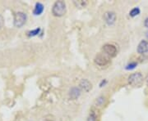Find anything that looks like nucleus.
<instances>
[{
	"label": "nucleus",
	"instance_id": "6",
	"mask_svg": "<svg viewBox=\"0 0 148 121\" xmlns=\"http://www.w3.org/2000/svg\"><path fill=\"white\" fill-rule=\"evenodd\" d=\"M104 19L108 25H113L116 21V15L113 11H107L104 15Z\"/></svg>",
	"mask_w": 148,
	"mask_h": 121
},
{
	"label": "nucleus",
	"instance_id": "18",
	"mask_svg": "<svg viewBox=\"0 0 148 121\" xmlns=\"http://www.w3.org/2000/svg\"><path fill=\"white\" fill-rule=\"evenodd\" d=\"M146 36H147V39H148V31L147 32V33H146Z\"/></svg>",
	"mask_w": 148,
	"mask_h": 121
},
{
	"label": "nucleus",
	"instance_id": "15",
	"mask_svg": "<svg viewBox=\"0 0 148 121\" xmlns=\"http://www.w3.org/2000/svg\"><path fill=\"white\" fill-rule=\"evenodd\" d=\"M136 66H137V63H135V62L128 64L127 66H126V70H132V69L135 68Z\"/></svg>",
	"mask_w": 148,
	"mask_h": 121
},
{
	"label": "nucleus",
	"instance_id": "17",
	"mask_svg": "<svg viewBox=\"0 0 148 121\" xmlns=\"http://www.w3.org/2000/svg\"><path fill=\"white\" fill-rule=\"evenodd\" d=\"M144 25H145V26L148 28V17L145 20V22H144Z\"/></svg>",
	"mask_w": 148,
	"mask_h": 121
},
{
	"label": "nucleus",
	"instance_id": "9",
	"mask_svg": "<svg viewBox=\"0 0 148 121\" xmlns=\"http://www.w3.org/2000/svg\"><path fill=\"white\" fill-rule=\"evenodd\" d=\"M80 86L82 89H84L86 92H88L91 89V84L87 80V79H82Z\"/></svg>",
	"mask_w": 148,
	"mask_h": 121
},
{
	"label": "nucleus",
	"instance_id": "8",
	"mask_svg": "<svg viewBox=\"0 0 148 121\" xmlns=\"http://www.w3.org/2000/svg\"><path fill=\"white\" fill-rule=\"evenodd\" d=\"M43 11H44V6H43V4H41L40 3H37L36 6H35L33 13L36 16H39V15H40L42 13Z\"/></svg>",
	"mask_w": 148,
	"mask_h": 121
},
{
	"label": "nucleus",
	"instance_id": "7",
	"mask_svg": "<svg viewBox=\"0 0 148 121\" xmlns=\"http://www.w3.org/2000/svg\"><path fill=\"white\" fill-rule=\"evenodd\" d=\"M148 52V42L146 40L141 41L140 43L138 44V53L140 54H144V53Z\"/></svg>",
	"mask_w": 148,
	"mask_h": 121
},
{
	"label": "nucleus",
	"instance_id": "2",
	"mask_svg": "<svg viewBox=\"0 0 148 121\" xmlns=\"http://www.w3.org/2000/svg\"><path fill=\"white\" fill-rule=\"evenodd\" d=\"M143 83V76L141 73H134L128 77V84L132 87H140Z\"/></svg>",
	"mask_w": 148,
	"mask_h": 121
},
{
	"label": "nucleus",
	"instance_id": "1",
	"mask_svg": "<svg viewBox=\"0 0 148 121\" xmlns=\"http://www.w3.org/2000/svg\"><path fill=\"white\" fill-rule=\"evenodd\" d=\"M52 12L55 16H64L66 12V4L64 1H57L53 4Z\"/></svg>",
	"mask_w": 148,
	"mask_h": 121
},
{
	"label": "nucleus",
	"instance_id": "4",
	"mask_svg": "<svg viewBox=\"0 0 148 121\" xmlns=\"http://www.w3.org/2000/svg\"><path fill=\"white\" fill-rule=\"evenodd\" d=\"M110 57H108L107 55H106L104 53H99L95 58V63L101 66H106L108 65L109 62H110Z\"/></svg>",
	"mask_w": 148,
	"mask_h": 121
},
{
	"label": "nucleus",
	"instance_id": "14",
	"mask_svg": "<svg viewBox=\"0 0 148 121\" xmlns=\"http://www.w3.org/2000/svg\"><path fill=\"white\" fill-rule=\"evenodd\" d=\"M74 3L77 5L78 7H84L87 4L86 2H83V1H77V2H74Z\"/></svg>",
	"mask_w": 148,
	"mask_h": 121
},
{
	"label": "nucleus",
	"instance_id": "16",
	"mask_svg": "<svg viewBox=\"0 0 148 121\" xmlns=\"http://www.w3.org/2000/svg\"><path fill=\"white\" fill-rule=\"evenodd\" d=\"M3 25H4V20H3V17L0 15V30L3 27Z\"/></svg>",
	"mask_w": 148,
	"mask_h": 121
},
{
	"label": "nucleus",
	"instance_id": "12",
	"mask_svg": "<svg viewBox=\"0 0 148 121\" xmlns=\"http://www.w3.org/2000/svg\"><path fill=\"white\" fill-rule=\"evenodd\" d=\"M139 13H140V9L138 7H135V8L132 9L131 11H130V16L134 17V16L139 15Z\"/></svg>",
	"mask_w": 148,
	"mask_h": 121
},
{
	"label": "nucleus",
	"instance_id": "3",
	"mask_svg": "<svg viewBox=\"0 0 148 121\" xmlns=\"http://www.w3.org/2000/svg\"><path fill=\"white\" fill-rule=\"evenodd\" d=\"M26 21H27L26 13L18 11L15 14V16H14V26H15L20 28L26 23Z\"/></svg>",
	"mask_w": 148,
	"mask_h": 121
},
{
	"label": "nucleus",
	"instance_id": "19",
	"mask_svg": "<svg viewBox=\"0 0 148 121\" xmlns=\"http://www.w3.org/2000/svg\"><path fill=\"white\" fill-rule=\"evenodd\" d=\"M147 84L148 85V76H147Z\"/></svg>",
	"mask_w": 148,
	"mask_h": 121
},
{
	"label": "nucleus",
	"instance_id": "11",
	"mask_svg": "<svg viewBox=\"0 0 148 121\" xmlns=\"http://www.w3.org/2000/svg\"><path fill=\"white\" fill-rule=\"evenodd\" d=\"M80 95V90L77 88H73V89L70 91V97L73 99H76L77 97H78Z\"/></svg>",
	"mask_w": 148,
	"mask_h": 121
},
{
	"label": "nucleus",
	"instance_id": "10",
	"mask_svg": "<svg viewBox=\"0 0 148 121\" xmlns=\"http://www.w3.org/2000/svg\"><path fill=\"white\" fill-rule=\"evenodd\" d=\"M98 120V116H97V111L92 110L89 115V117L87 119V121H97Z\"/></svg>",
	"mask_w": 148,
	"mask_h": 121
},
{
	"label": "nucleus",
	"instance_id": "5",
	"mask_svg": "<svg viewBox=\"0 0 148 121\" xmlns=\"http://www.w3.org/2000/svg\"><path fill=\"white\" fill-rule=\"evenodd\" d=\"M103 53L106 55H107L110 57H115L117 54V48L115 46L112 45V44H106L104 45V47L102 48Z\"/></svg>",
	"mask_w": 148,
	"mask_h": 121
},
{
	"label": "nucleus",
	"instance_id": "13",
	"mask_svg": "<svg viewBox=\"0 0 148 121\" xmlns=\"http://www.w3.org/2000/svg\"><path fill=\"white\" fill-rule=\"evenodd\" d=\"M40 28H37L36 30H33L32 31L28 32V35L29 36H36V35L40 34Z\"/></svg>",
	"mask_w": 148,
	"mask_h": 121
}]
</instances>
